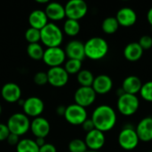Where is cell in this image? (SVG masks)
Listing matches in <instances>:
<instances>
[{
  "instance_id": "cell-23",
  "label": "cell",
  "mask_w": 152,
  "mask_h": 152,
  "mask_svg": "<svg viewBox=\"0 0 152 152\" xmlns=\"http://www.w3.org/2000/svg\"><path fill=\"white\" fill-rule=\"evenodd\" d=\"M143 50L138 44V42H131L127 44L124 48V57L131 61L134 62L139 61L143 55Z\"/></svg>"
},
{
  "instance_id": "cell-36",
  "label": "cell",
  "mask_w": 152,
  "mask_h": 152,
  "mask_svg": "<svg viewBox=\"0 0 152 152\" xmlns=\"http://www.w3.org/2000/svg\"><path fill=\"white\" fill-rule=\"evenodd\" d=\"M81 126H82V127H83V130L86 131V133L91 132L92 130L95 129L94 125V123H93V121H92L91 118H87Z\"/></svg>"
},
{
  "instance_id": "cell-24",
  "label": "cell",
  "mask_w": 152,
  "mask_h": 152,
  "mask_svg": "<svg viewBox=\"0 0 152 152\" xmlns=\"http://www.w3.org/2000/svg\"><path fill=\"white\" fill-rule=\"evenodd\" d=\"M17 152H39V147L37 145L35 140L24 138L20 140L16 146Z\"/></svg>"
},
{
  "instance_id": "cell-26",
  "label": "cell",
  "mask_w": 152,
  "mask_h": 152,
  "mask_svg": "<svg viewBox=\"0 0 152 152\" xmlns=\"http://www.w3.org/2000/svg\"><path fill=\"white\" fill-rule=\"evenodd\" d=\"M80 23L78 20L67 19L63 24V32L69 37H76L80 32Z\"/></svg>"
},
{
  "instance_id": "cell-37",
  "label": "cell",
  "mask_w": 152,
  "mask_h": 152,
  "mask_svg": "<svg viewBox=\"0 0 152 152\" xmlns=\"http://www.w3.org/2000/svg\"><path fill=\"white\" fill-rule=\"evenodd\" d=\"M39 152H57V150L53 144L45 142V144L39 148Z\"/></svg>"
},
{
  "instance_id": "cell-2",
  "label": "cell",
  "mask_w": 152,
  "mask_h": 152,
  "mask_svg": "<svg viewBox=\"0 0 152 152\" xmlns=\"http://www.w3.org/2000/svg\"><path fill=\"white\" fill-rule=\"evenodd\" d=\"M85 45L86 57L92 61H100L103 59L109 53L108 42L100 37H94L89 38Z\"/></svg>"
},
{
  "instance_id": "cell-43",
  "label": "cell",
  "mask_w": 152,
  "mask_h": 152,
  "mask_svg": "<svg viewBox=\"0 0 152 152\" xmlns=\"http://www.w3.org/2000/svg\"><path fill=\"white\" fill-rule=\"evenodd\" d=\"M1 113H2V106L0 104V115H1Z\"/></svg>"
},
{
  "instance_id": "cell-46",
  "label": "cell",
  "mask_w": 152,
  "mask_h": 152,
  "mask_svg": "<svg viewBox=\"0 0 152 152\" xmlns=\"http://www.w3.org/2000/svg\"><path fill=\"white\" fill-rule=\"evenodd\" d=\"M68 152H69V151H68Z\"/></svg>"
},
{
  "instance_id": "cell-14",
  "label": "cell",
  "mask_w": 152,
  "mask_h": 152,
  "mask_svg": "<svg viewBox=\"0 0 152 152\" xmlns=\"http://www.w3.org/2000/svg\"><path fill=\"white\" fill-rule=\"evenodd\" d=\"M29 130L33 134V135L37 138H45L51 130V126L49 121L43 118V117H37L35 118L32 121H30V128Z\"/></svg>"
},
{
  "instance_id": "cell-31",
  "label": "cell",
  "mask_w": 152,
  "mask_h": 152,
  "mask_svg": "<svg viewBox=\"0 0 152 152\" xmlns=\"http://www.w3.org/2000/svg\"><path fill=\"white\" fill-rule=\"evenodd\" d=\"M139 94L144 101L152 102V80L142 84Z\"/></svg>"
},
{
  "instance_id": "cell-18",
  "label": "cell",
  "mask_w": 152,
  "mask_h": 152,
  "mask_svg": "<svg viewBox=\"0 0 152 152\" xmlns=\"http://www.w3.org/2000/svg\"><path fill=\"white\" fill-rule=\"evenodd\" d=\"M113 87L112 78L105 74L99 75L94 77L92 88L95 92L96 94L104 95L109 94Z\"/></svg>"
},
{
  "instance_id": "cell-34",
  "label": "cell",
  "mask_w": 152,
  "mask_h": 152,
  "mask_svg": "<svg viewBox=\"0 0 152 152\" xmlns=\"http://www.w3.org/2000/svg\"><path fill=\"white\" fill-rule=\"evenodd\" d=\"M138 44L140 45V46L142 48L143 51L150 50L152 47V37L149 35H144L141 37Z\"/></svg>"
},
{
  "instance_id": "cell-33",
  "label": "cell",
  "mask_w": 152,
  "mask_h": 152,
  "mask_svg": "<svg viewBox=\"0 0 152 152\" xmlns=\"http://www.w3.org/2000/svg\"><path fill=\"white\" fill-rule=\"evenodd\" d=\"M34 83L37 86H45L48 83V77H47V73L46 72H43V71H39L37 72L33 77Z\"/></svg>"
},
{
  "instance_id": "cell-32",
  "label": "cell",
  "mask_w": 152,
  "mask_h": 152,
  "mask_svg": "<svg viewBox=\"0 0 152 152\" xmlns=\"http://www.w3.org/2000/svg\"><path fill=\"white\" fill-rule=\"evenodd\" d=\"M25 39L29 44H36L40 41V30L28 28L25 32Z\"/></svg>"
},
{
  "instance_id": "cell-17",
  "label": "cell",
  "mask_w": 152,
  "mask_h": 152,
  "mask_svg": "<svg viewBox=\"0 0 152 152\" xmlns=\"http://www.w3.org/2000/svg\"><path fill=\"white\" fill-rule=\"evenodd\" d=\"M140 142H150L152 141V117L143 118L135 127Z\"/></svg>"
},
{
  "instance_id": "cell-10",
  "label": "cell",
  "mask_w": 152,
  "mask_h": 152,
  "mask_svg": "<svg viewBox=\"0 0 152 152\" xmlns=\"http://www.w3.org/2000/svg\"><path fill=\"white\" fill-rule=\"evenodd\" d=\"M96 96L97 94H95L92 86H79L74 94V101L76 104L86 109L91 106L95 102Z\"/></svg>"
},
{
  "instance_id": "cell-13",
  "label": "cell",
  "mask_w": 152,
  "mask_h": 152,
  "mask_svg": "<svg viewBox=\"0 0 152 152\" xmlns=\"http://www.w3.org/2000/svg\"><path fill=\"white\" fill-rule=\"evenodd\" d=\"M84 141L86 142V145L88 151H99L104 146L106 138H105L104 133L97 129H94L91 132L86 133V135Z\"/></svg>"
},
{
  "instance_id": "cell-35",
  "label": "cell",
  "mask_w": 152,
  "mask_h": 152,
  "mask_svg": "<svg viewBox=\"0 0 152 152\" xmlns=\"http://www.w3.org/2000/svg\"><path fill=\"white\" fill-rule=\"evenodd\" d=\"M10 134L11 133H10L6 124L0 123V142L6 141V139L8 138Z\"/></svg>"
},
{
  "instance_id": "cell-28",
  "label": "cell",
  "mask_w": 152,
  "mask_h": 152,
  "mask_svg": "<svg viewBox=\"0 0 152 152\" xmlns=\"http://www.w3.org/2000/svg\"><path fill=\"white\" fill-rule=\"evenodd\" d=\"M45 49L39 43L28 44L27 46V53L28 57L35 61H40L43 59Z\"/></svg>"
},
{
  "instance_id": "cell-44",
  "label": "cell",
  "mask_w": 152,
  "mask_h": 152,
  "mask_svg": "<svg viewBox=\"0 0 152 152\" xmlns=\"http://www.w3.org/2000/svg\"><path fill=\"white\" fill-rule=\"evenodd\" d=\"M86 152H100V151H87Z\"/></svg>"
},
{
  "instance_id": "cell-6",
  "label": "cell",
  "mask_w": 152,
  "mask_h": 152,
  "mask_svg": "<svg viewBox=\"0 0 152 152\" xmlns=\"http://www.w3.org/2000/svg\"><path fill=\"white\" fill-rule=\"evenodd\" d=\"M118 142L120 148L125 151H130L137 148L140 140L136 134L135 128L132 126H126L119 132Z\"/></svg>"
},
{
  "instance_id": "cell-15",
  "label": "cell",
  "mask_w": 152,
  "mask_h": 152,
  "mask_svg": "<svg viewBox=\"0 0 152 152\" xmlns=\"http://www.w3.org/2000/svg\"><path fill=\"white\" fill-rule=\"evenodd\" d=\"M66 57L68 59L83 61L86 57L85 54V45L79 40H71L69 41L64 49Z\"/></svg>"
},
{
  "instance_id": "cell-11",
  "label": "cell",
  "mask_w": 152,
  "mask_h": 152,
  "mask_svg": "<svg viewBox=\"0 0 152 152\" xmlns=\"http://www.w3.org/2000/svg\"><path fill=\"white\" fill-rule=\"evenodd\" d=\"M23 113L27 117L37 118L40 117L45 110V103L42 99L37 96H31L24 100L22 105Z\"/></svg>"
},
{
  "instance_id": "cell-8",
  "label": "cell",
  "mask_w": 152,
  "mask_h": 152,
  "mask_svg": "<svg viewBox=\"0 0 152 152\" xmlns=\"http://www.w3.org/2000/svg\"><path fill=\"white\" fill-rule=\"evenodd\" d=\"M64 118L66 121L72 126H81L88 118L86 110L76 103L66 107Z\"/></svg>"
},
{
  "instance_id": "cell-4",
  "label": "cell",
  "mask_w": 152,
  "mask_h": 152,
  "mask_svg": "<svg viewBox=\"0 0 152 152\" xmlns=\"http://www.w3.org/2000/svg\"><path fill=\"white\" fill-rule=\"evenodd\" d=\"M11 134L18 136L24 135L30 128V120L24 113L17 112L12 114L6 124Z\"/></svg>"
},
{
  "instance_id": "cell-40",
  "label": "cell",
  "mask_w": 152,
  "mask_h": 152,
  "mask_svg": "<svg viewBox=\"0 0 152 152\" xmlns=\"http://www.w3.org/2000/svg\"><path fill=\"white\" fill-rule=\"evenodd\" d=\"M35 142H36V143H37V145L40 148V147H42L44 144H45V138H41V137H37V138H36V140H35Z\"/></svg>"
},
{
  "instance_id": "cell-29",
  "label": "cell",
  "mask_w": 152,
  "mask_h": 152,
  "mask_svg": "<svg viewBox=\"0 0 152 152\" xmlns=\"http://www.w3.org/2000/svg\"><path fill=\"white\" fill-rule=\"evenodd\" d=\"M63 68L69 75H75L82 69V61L78 60L69 59L67 61H65Z\"/></svg>"
},
{
  "instance_id": "cell-3",
  "label": "cell",
  "mask_w": 152,
  "mask_h": 152,
  "mask_svg": "<svg viewBox=\"0 0 152 152\" xmlns=\"http://www.w3.org/2000/svg\"><path fill=\"white\" fill-rule=\"evenodd\" d=\"M40 41L47 48L60 47L63 41V31L54 22H48L40 30Z\"/></svg>"
},
{
  "instance_id": "cell-45",
  "label": "cell",
  "mask_w": 152,
  "mask_h": 152,
  "mask_svg": "<svg viewBox=\"0 0 152 152\" xmlns=\"http://www.w3.org/2000/svg\"><path fill=\"white\" fill-rule=\"evenodd\" d=\"M149 152H152V151H149Z\"/></svg>"
},
{
  "instance_id": "cell-38",
  "label": "cell",
  "mask_w": 152,
  "mask_h": 152,
  "mask_svg": "<svg viewBox=\"0 0 152 152\" xmlns=\"http://www.w3.org/2000/svg\"><path fill=\"white\" fill-rule=\"evenodd\" d=\"M20 140V136H18L16 134H10L9 136H8V138L6 139L7 142L10 145H12V146H17V144L19 143Z\"/></svg>"
},
{
  "instance_id": "cell-41",
  "label": "cell",
  "mask_w": 152,
  "mask_h": 152,
  "mask_svg": "<svg viewBox=\"0 0 152 152\" xmlns=\"http://www.w3.org/2000/svg\"><path fill=\"white\" fill-rule=\"evenodd\" d=\"M147 20L149 21V23L151 24L152 28V7L148 11V13H147Z\"/></svg>"
},
{
  "instance_id": "cell-21",
  "label": "cell",
  "mask_w": 152,
  "mask_h": 152,
  "mask_svg": "<svg viewBox=\"0 0 152 152\" xmlns=\"http://www.w3.org/2000/svg\"><path fill=\"white\" fill-rule=\"evenodd\" d=\"M142 86V82L137 76H128L126 77L122 83V90L125 94L137 95L140 93Z\"/></svg>"
},
{
  "instance_id": "cell-7",
  "label": "cell",
  "mask_w": 152,
  "mask_h": 152,
  "mask_svg": "<svg viewBox=\"0 0 152 152\" xmlns=\"http://www.w3.org/2000/svg\"><path fill=\"white\" fill-rule=\"evenodd\" d=\"M64 8L67 19L75 20H81L88 12L87 4L84 0H70L65 4Z\"/></svg>"
},
{
  "instance_id": "cell-27",
  "label": "cell",
  "mask_w": 152,
  "mask_h": 152,
  "mask_svg": "<svg viewBox=\"0 0 152 152\" xmlns=\"http://www.w3.org/2000/svg\"><path fill=\"white\" fill-rule=\"evenodd\" d=\"M119 24L116 17H107L102 23V29L105 34L111 35L116 33L119 28Z\"/></svg>"
},
{
  "instance_id": "cell-39",
  "label": "cell",
  "mask_w": 152,
  "mask_h": 152,
  "mask_svg": "<svg viewBox=\"0 0 152 152\" xmlns=\"http://www.w3.org/2000/svg\"><path fill=\"white\" fill-rule=\"evenodd\" d=\"M65 111H66V106L60 105V106H58L56 108V114L59 115V116H63L64 117Z\"/></svg>"
},
{
  "instance_id": "cell-5",
  "label": "cell",
  "mask_w": 152,
  "mask_h": 152,
  "mask_svg": "<svg viewBox=\"0 0 152 152\" xmlns=\"http://www.w3.org/2000/svg\"><path fill=\"white\" fill-rule=\"evenodd\" d=\"M118 112L125 117H131L134 115L140 108V101L137 95L123 94L117 102Z\"/></svg>"
},
{
  "instance_id": "cell-22",
  "label": "cell",
  "mask_w": 152,
  "mask_h": 152,
  "mask_svg": "<svg viewBox=\"0 0 152 152\" xmlns=\"http://www.w3.org/2000/svg\"><path fill=\"white\" fill-rule=\"evenodd\" d=\"M28 23L30 28L41 30L48 24V18L43 10H34L28 15Z\"/></svg>"
},
{
  "instance_id": "cell-1",
  "label": "cell",
  "mask_w": 152,
  "mask_h": 152,
  "mask_svg": "<svg viewBox=\"0 0 152 152\" xmlns=\"http://www.w3.org/2000/svg\"><path fill=\"white\" fill-rule=\"evenodd\" d=\"M91 119L95 129L106 133L112 130L118 121L116 110L110 105L102 104L94 109Z\"/></svg>"
},
{
  "instance_id": "cell-42",
  "label": "cell",
  "mask_w": 152,
  "mask_h": 152,
  "mask_svg": "<svg viewBox=\"0 0 152 152\" xmlns=\"http://www.w3.org/2000/svg\"><path fill=\"white\" fill-rule=\"evenodd\" d=\"M36 2L38 3V4H46L49 3L48 0H36Z\"/></svg>"
},
{
  "instance_id": "cell-9",
  "label": "cell",
  "mask_w": 152,
  "mask_h": 152,
  "mask_svg": "<svg viewBox=\"0 0 152 152\" xmlns=\"http://www.w3.org/2000/svg\"><path fill=\"white\" fill-rule=\"evenodd\" d=\"M66 54L61 47H52L45 49L43 55V61L50 68L61 67L66 61Z\"/></svg>"
},
{
  "instance_id": "cell-20",
  "label": "cell",
  "mask_w": 152,
  "mask_h": 152,
  "mask_svg": "<svg viewBox=\"0 0 152 152\" xmlns=\"http://www.w3.org/2000/svg\"><path fill=\"white\" fill-rule=\"evenodd\" d=\"M45 12L48 18L53 21L61 20L66 17L64 6L57 2H49L46 4Z\"/></svg>"
},
{
  "instance_id": "cell-25",
  "label": "cell",
  "mask_w": 152,
  "mask_h": 152,
  "mask_svg": "<svg viewBox=\"0 0 152 152\" xmlns=\"http://www.w3.org/2000/svg\"><path fill=\"white\" fill-rule=\"evenodd\" d=\"M94 77H95L89 69H81L77 74V80L80 85V86H86V87L92 86Z\"/></svg>"
},
{
  "instance_id": "cell-16",
  "label": "cell",
  "mask_w": 152,
  "mask_h": 152,
  "mask_svg": "<svg viewBox=\"0 0 152 152\" xmlns=\"http://www.w3.org/2000/svg\"><path fill=\"white\" fill-rule=\"evenodd\" d=\"M2 98L9 103L18 102L21 97V89L20 87L12 82L4 84L1 89Z\"/></svg>"
},
{
  "instance_id": "cell-12",
  "label": "cell",
  "mask_w": 152,
  "mask_h": 152,
  "mask_svg": "<svg viewBox=\"0 0 152 152\" xmlns=\"http://www.w3.org/2000/svg\"><path fill=\"white\" fill-rule=\"evenodd\" d=\"M46 73L48 77V83L53 87H63L69 82V75L67 73V71L62 66L50 68Z\"/></svg>"
},
{
  "instance_id": "cell-30",
  "label": "cell",
  "mask_w": 152,
  "mask_h": 152,
  "mask_svg": "<svg viewBox=\"0 0 152 152\" xmlns=\"http://www.w3.org/2000/svg\"><path fill=\"white\" fill-rule=\"evenodd\" d=\"M69 152H86L88 151L86 142L81 139H73L69 142Z\"/></svg>"
},
{
  "instance_id": "cell-19",
  "label": "cell",
  "mask_w": 152,
  "mask_h": 152,
  "mask_svg": "<svg viewBox=\"0 0 152 152\" xmlns=\"http://www.w3.org/2000/svg\"><path fill=\"white\" fill-rule=\"evenodd\" d=\"M116 19L119 26L128 28L134 25L137 21V14L131 7H123L119 9L116 14Z\"/></svg>"
}]
</instances>
